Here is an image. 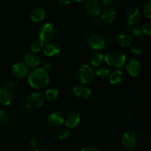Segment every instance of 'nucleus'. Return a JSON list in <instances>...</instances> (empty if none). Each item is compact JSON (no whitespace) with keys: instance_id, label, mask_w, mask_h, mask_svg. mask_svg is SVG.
I'll return each mask as SVG.
<instances>
[{"instance_id":"obj_8","label":"nucleus","mask_w":151,"mask_h":151,"mask_svg":"<svg viewBox=\"0 0 151 151\" xmlns=\"http://www.w3.org/2000/svg\"><path fill=\"white\" fill-rule=\"evenodd\" d=\"M141 19V12L139 7H132L128 9L125 14V19L129 25L137 24Z\"/></svg>"},{"instance_id":"obj_13","label":"nucleus","mask_w":151,"mask_h":151,"mask_svg":"<svg viewBox=\"0 0 151 151\" xmlns=\"http://www.w3.org/2000/svg\"><path fill=\"white\" fill-rule=\"evenodd\" d=\"M127 72L131 76L137 77L141 71V64L137 59L131 58L128 61L126 64Z\"/></svg>"},{"instance_id":"obj_33","label":"nucleus","mask_w":151,"mask_h":151,"mask_svg":"<svg viewBox=\"0 0 151 151\" xmlns=\"http://www.w3.org/2000/svg\"><path fill=\"white\" fill-rule=\"evenodd\" d=\"M81 151H100L96 147L92 145H88L84 147Z\"/></svg>"},{"instance_id":"obj_34","label":"nucleus","mask_w":151,"mask_h":151,"mask_svg":"<svg viewBox=\"0 0 151 151\" xmlns=\"http://www.w3.org/2000/svg\"><path fill=\"white\" fill-rule=\"evenodd\" d=\"M113 3V1L112 0H102L101 4L105 7H107L111 6Z\"/></svg>"},{"instance_id":"obj_19","label":"nucleus","mask_w":151,"mask_h":151,"mask_svg":"<svg viewBox=\"0 0 151 151\" xmlns=\"http://www.w3.org/2000/svg\"><path fill=\"white\" fill-rule=\"evenodd\" d=\"M45 10L43 8H41V7H35L30 12V14H29L31 20L35 22H38L42 21L44 19V17H45Z\"/></svg>"},{"instance_id":"obj_12","label":"nucleus","mask_w":151,"mask_h":151,"mask_svg":"<svg viewBox=\"0 0 151 151\" xmlns=\"http://www.w3.org/2000/svg\"><path fill=\"white\" fill-rule=\"evenodd\" d=\"M73 94L77 98L80 100H87L91 96V91L86 86L80 84L74 87Z\"/></svg>"},{"instance_id":"obj_37","label":"nucleus","mask_w":151,"mask_h":151,"mask_svg":"<svg viewBox=\"0 0 151 151\" xmlns=\"http://www.w3.org/2000/svg\"><path fill=\"white\" fill-rule=\"evenodd\" d=\"M35 151H48V150H44V149H41V148H39V149H37V150H35Z\"/></svg>"},{"instance_id":"obj_5","label":"nucleus","mask_w":151,"mask_h":151,"mask_svg":"<svg viewBox=\"0 0 151 151\" xmlns=\"http://www.w3.org/2000/svg\"><path fill=\"white\" fill-rule=\"evenodd\" d=\"M55 35V29L54 26L50 23H47L43 25L38 32V37L43 42L49 43L54 38Z\"/></svg>"},{"instance_id":"obj_15","label":"nucleus","mask_w":151,"mask_h":151,"mask_svg":"<svg viewBox=\"0 0 151 151\" xmlns=\"http://www.w3.org/2000/svg\"><path fill=\"white\" fill-rule=\"evenodd\" d=\"M24 63L27 66H32V67H36L41 63L40 57L38 55L34 52H27L24 58Z\"/></svg>"},{"instance_id":"obj_27","label":"nucleus","mask_w":151,"mask_h":151,"mask_svg":"<svg viewBox=\"0 0 151 151\" xmlns=\"http://www.w3.org/2000/svg\"><path fill=\"white\" fill-rule=\"evenodd\" d=\"M143 12L144 14L147 19H150L151 18V1H147L145 4H144L143 7Z\"/></svg>"},{"instance_id":"obj_30","label":"nucleus","mask_w":151,"mask_h":151,"mask_svg":"<svg viewBox=\"0 0 151 151\" xmlns=\"http://www.w3.org/2000/svg\"><path fill=\"white\" fill-rule=\"evenodd\" d=\"M141 30L142 33L146 34L147 35H150L151 34V26L150 24H145L142 25L141 27Z\"/></svg>"},{"instance_id":"obj_9","label":"nucleus","mask_w":151,"mask_h":151,"mask_svg":"<svg viewBox=\"0 0 151 151\" xmlns=\"http://www.w3.org/2000/svg\"><path fill=\"white\" fill-rule=\"evenodd\" d=\"M13 100V93L11 88L6 86H0V104L9 106Z\"/></svg>"},{"instance_id":"obj_4","label":"nucleus","mask_w":151,"mask_h":151,"mask_svg":"<svg viewBox=\"0 0 151 151\" xmlns=\"http://www.w3.org/2000/svg\"><path fill=\"white\" fill-rule=\"evenodd\" d=\"M44 103V97L39 92H34L29 94L26 99L25 105L30 110H36L40 109Z\"/></svg>"},{"instance_id":"obj_18","label":"nucleus","mask_w":151,"mask_h":151,"mask_svg":"<svg viewBox=\"0 0 151 151\" xmlns=\"http://www.w3.org/2000/svg\"><path fill=\"white\" fill-rule=\"evenodd\" d=\"M63 122H64V119L62 115L58 113L51 114L48 117L49 124L54 128H58L61 126Z\"/></svg>"},{"instance_id":"obj_1","label":"nucleus","mask_w":151,"mask_h":151,"mask_svg":"<svg viewBox=\"0 0 151 151\" xmlns=\"http://www.w3.org/2000/svg\"><path fill=\"white\" fill-rule=\"evenodd\" d=\"M50 75L43 68H37L28 75V83L31 87L36 89H41L48 85Z\"/></svg>"},{"instance_id":"obj_22","label":"nucleus","mask_w":151,"mask_h":151,"mask_svg":"<svg viewBox=\"0 0 151 151\" xmlns=\"http://www.w3.org/2000/svg\"><path fill=\"white\" fill-rule=\"evenodd\" d=\"M109 82L113 85L120 83L122 81V72L120 70L114 71L109 75Z\"/></svg>"},{"instance_id":"obj_3","label":"nucleus","mask_w":151,"mask_h":151,"mask_svg":"<svg viewBox=\"0 0 151 151\" xmlns=\"http://www.w3.org/2000/svg\"><path fill=\"white\" fill-rule=\"evenodd\" d=\"M94 76V71L89 65L84 64L80 66L76 72L78 81L84 85L91 82Z\"/></svg>"},{"instance_id":"obj_10","label":"nucleus","mask_w":151,"mask_h":151,"mask_svg":"<svg viewBox=\"0 0 151 151\" xmlns=\"http://www.w3.org/2000/svg\"><path fill=\"white\" fill-rule=\"evenodd\" d=\"M122 143L125 148L132 150L137 145V137L134 131H129L123 134L122 137Z\"/></svg>"},{"instance_id":"obj_20","label":"nucleus","mask_w":151,"mask_h":151,"mask_svg":"<svg viewBox=\"0 0 151 151\" xmlns=\"http://www.w3.org/2000/svg\"><path fill=\"white\" fill-rule=\"evenodd\" d=\"M102 20L106 24H112L116 19V13L111 9H106L102 13Z\"/></svg>"},{"instance_id":"obj_21","label":"nucleus","mask_w":151,"mask_h":151,"mask_svg":"<svg viewBox=\"0 0 151 151\" xmlns=\"http://www.w3.org/2000/svg\"><path fill=\"white\" fill-rule=\"evenodd\" d=\"M103 60H104L103 55L101 52H94V53H92L90 55L89 58L90 63L93 66H95V67L100 66L103 63Z\"/></svg>"},{"instance_id":"obj_11","label":"nucleus","mask_w":151,"mask_h":151,"mask_svg":"<svg viewBox=\"0 0 151 151\" xmlns=\"http://www.w3.org/2000/svg\"><path fill=\"white\" fill-rule=\"evenodd\" d=\"M84 9L88 15L91 16H96L101 11V6L100 3L95 0H88L85 2Z\"/></svg>"},{"instance_id":"obj_2","label":"nucleus","mask_w":151,"mask_h":151,"mask_svg":"<svg viewBox=\"0 0 151 151\" xmlns=\"http://www.w3.org/2000/svg\"><path fill=\"white\" fill-rule=\"evenodd\" d=\"M104 60L106 63L111 67L120 69L125 64L126 58L122 52L111 50L105 55Z\"/></svg>"},{"instance_id":"obj_14","label":"nucleus","mask_w":151,"mask_h":151,"mask_svg":"<svg viewBox=\"0 0 151 151\" xmlns=\"http://www.w3.org/2000/svg\"><path fill=\"white\" fill-rule=\"evenodd\" d=\"M81 122V116L77 112H71L65 119L66 125L70 128H75L78 126Z\"/></svg>"},{"instance_id":"obj_6","label":"nucleus","mask_w":151,"mask_h":151,"mask_svg":"<svg viewBox=\"0 0 151 151\" xmlns=\"http://www.w3.org/2000/svg\"><path fill=\"white\" fill-rule=\"evenodd\" d=\"M88 45L94 50H102L106 45V38L100 34H93L88 38Z\"/></svg>"},{"instance_id":"obj_29","label":"nucleus","mask_w":151,"mask_h":151,"mask_svg":"<svg viewBox=\"0 0 151 151\" xmlns=\"http://www.w3.org/2000/svg\"><path fill=\"white\" fill-rule=\"evenodd\" d=\"M131 52L133 55L137 56H141L143 53V49L140 46H133L131 49Z\"/></svg>"},{"instance_id":"obj_26","label":"nucleus","mask_w":151,"mask_h":151,"mask_svg":"<svg viewBox=\"0 0 151 151\" xmlns=\"http://www.w3.org/2000/svg\"><path fill=\"white\" fill-rule=\"evenodd\" d=\"M10 121V115L6 111L0 109V124L5 125Z\"/></svg>"},{"instance_id":"obj_24","label":"nucleus","mask_w":151,"mask_h":151,"mask_svg":"<svg viewBox=\"0 0 151 151\" xmlns=\"http://www.w3.org/2000/svg\"><path fill=\"white\" fill-rule=\"evenodd\" d=\"M58 94L59 92L57 89H55V88H49L46 91L45 97L48 100L53 101V100H55L58 97Z\"/></svg>"},{"instance_id":"obj_31","label":"nucleus","mask_w":151,"mask_h":151,"mask_svg":"<svg viewBox=\"0 0 151 151\" xmlns=\"http://www.w3.org/2000/svg\"><path fill=\"white\" fill-rule=\"evenodd\" d=\"M133 34H134V36L136 37V38H142V32L141 30V27H134V28H133Z\"/></svg>"},{"instance_id":"obj_7","label":"nucleus","mask_w":151,"mask_h":151,"mask_svg":"<svg viewBox=\"0 0 151 151\" xmlns=\"http://www.w3.org/2000/svg\"><path fill=\"white\" fill-rule=\"evenodd\" d=\"M12 73L16 78L23 79L29 75V67L23 62H18L13 64Z\"/></svg>"},{"instance_id":"obj_17","label":"nucleus","mask_w":151,"mask_h":151,"mask_svg":"<svg viewBox=\"0 0 151 151\" xmlns=\"http://www.w3.org/2000/svg\"><path fill=\"white\" fill-rule=\"evenodd\" d=\"M60 47L55 43H48L44 48V53L48 57H55L60 53Z\"/></svg>"},{"instance_id":"obj_35","label":"nucleus","mask_w":151,"mask_h":151,"mask_svg":"<svg viewBox=\"0 0 151 151\" xmlns=\"http://www.w3.org/2000/svg\"><path fill=\"white\" fill-rule=\"evenodd\" d=\"M51 66H52L51 63L49 61H47L44 63V68H43V69H44V70L47 71V69H49L51 68Z\"/></svg>"},{"instance_id":"obj_36","label":"nucleus","mask_w":151,"mask_h":151,"mask_svg":"<svg viewBox=\"0 0 151 151\" xmlns=\"http://www.w3.org/2000/svg\"><path fill=\"white\" fill-rule=\"evenodd\" d=\"M58 4H60V5H67V4H69V3H70V1H61V0H59V1H58Z\"/></svg>"},{"instance_id":"obj_32","label":"nucleus","mask_w":151,"mask_h":151,"mask_svg":"<svg viewBox=\"0 0 151 151\" xmlns=\"http://www.w3.org/2000/svg\"><path fill=\"white\" fill-rule=\"evenodd\" d=\"M30 146L32 149L34 150H37V149H39L40 147V142L37 139L35 138H32L30 139Z\"/></svg>"},{"instance_id":"obj_23","label":"nucleus","mask_w":151,"mask_h":151,"mask_svg":"<svg viewBox=\"0 0 151 151\" xmlns=\"http://www.w3.org/2000/svg\"><path fill=\"white\" fill-rule=\"evenodd\" d=\"M96 75L100 79H105V78H108L110 75V71L108 68L104 67V66H101V67H99L97 70L94 72Z\"/></svg>"},{"instance_id":"obj_25","label":"nucleus","mask_w":151,"mask_h":151,"mask_svg":"<svg viewBox=\"0 0 151 151\" xmlns=\"http://www.w3.org/2000/svg\"><path fill=\"white\" fill-rule=\"evenodd\" d=\"M44 44L42 41H41L40 39L35 40V41L32 43L30 46V49L32 50V52L36 53L38 52L41 51L42 50V48L44 47Z\"/></svg>"},{"instance_id":"obj_16","label":"nucleus","mask_w":151,"mask_h":151,"mask_svg":"<svg viewBox=\"0 0 151 151\" xmlns=\"http://www.w3.org/2000/svg\"><path fill=\"white\" fill-rule=\"evenodd\" d=\"M117 42L121 47H129L131 45L133 41V37L129 32H122L119 33L117 35Z\"/></svg>"},{"instance_id":"obj_28","label":"nucleus","mask_w":151,"mask_h":151,"mask_svg":"<svg viewBox=\"0 0 151 151\" xmlns=\"http://www.w3.org/2000/svg\"><path fill=\"white\" fill-rule=\"evenodd\" d=\"M70 135V131L66 128H62L58 132V137L60 139H65Z\"/></svg>"}]
</instances>
